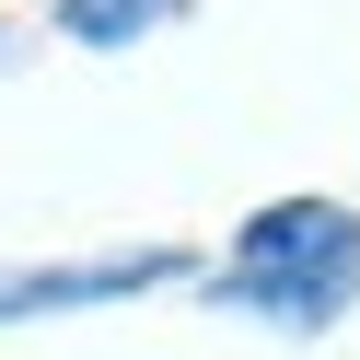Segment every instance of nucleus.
Returning <instances> with one entry per match:
<instances>
[{
	"label": "nucleus",
	"instance_id": "1",
	"mask_svg": "<svg viewBox=\"0 0 360 360\" xmlns=\"http://www.w3.org/2000/svg\"><path fill=\"white\" fill-rule=\"evenodd\" d=\"M210 302L267 314V326H337L360 302V210L349 198H267L233 233V267L210 279Z\"/></svg>",
	"mask_w": 360,
	"mask_h": 360
},
{
	"label": "nucleus",
	"instance_id": "2",
	"mask_svg": "<svg viewBox=\"0 0 360 360\" xmlns=\"http://www.w3.org/2000/svg\"><path fill=\"white\" fill-rule=\"evenodd\" d=\"M186 244H117V256H47V267H0V326H35V314H105L140 302V290L186 279Z\"/></svg>",
	"mask_w": 360,
	"mask_h": 360
},
{
	"label": "nucleus",
	"instance_id": "3",
	"mask_svg": "<svg viewBox=\"0 0 360 360\" xmlns=\"http://www.w3.org/2000/svg\"><path fill=\"white\" fill-rule=\"evenodd\" d=\"M163 24H186V0H58V35L70 47H140Z\"/></svg>",
	"mask_w": 360,
	"mask_h": 360
},
{
	"label": "nucleus",
	"instance_id": "4",
	"mask_svg": "<svg viewBox=\"0 0 360 360\" xmlns=\"http://www.w3.org/2000/svg\"><path fill=\"white\" fill-rule=\"evenodd\" d=\"M0 58H12V35H0Z\"/></svg>",
	"mask_w": 360,
	"mask_h": 360
}]
</instances>
